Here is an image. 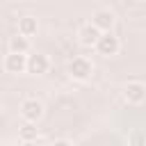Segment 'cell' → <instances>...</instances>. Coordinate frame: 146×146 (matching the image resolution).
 Returning a JSON list of instances; mask_svg holds the SVG:
<instances>
[{"label":"cell","instance_id":"5","mask_svg":"<svg viewBox=\"0 0 146 146\" xmlns=\"http://www.w3.org/2000/svg\"><path fill=\"white\" fill-rule=\"evenodd\" d=\"M123 98L130 103V105H141L146 100V84L139 82V80H132L123 87Z\"/></svg>","mask_w":146,"mask_h":146},{"label":"cell","instance_id":"11","mask_svg":"<svg viewBox=\"0 0 146 146\" xmlns=\"http://www.w3.org/2000/svg\"><path fill=\"white\" fill-rule=\"evenodd\" d=\"M9 52H23V55H27V52H30V39L16 32V34L9 39Z\"/></svg>","mask_w":146,"mask_h":146},{"label":"cell","instance_id":"6","mask_svg":"<svg viewBox=\"0 0 146 146\" xmlns=\"http://www.w3.org/2000/svg\"><path fill=\"white\" fill-rule=\"evenodd\" d=\"M2 66H5L7 73H14V75L25 73L27 71V55H23V52H7Z\"/></svg>","mask_w":146,"mask_h":146},{"label":"cell","instance_id":"12","mask_svg":"<svg viewBox=\"0 0 146 146\" xmlns=\"http://www.w3.org/2000/svg\"><path fill=\"white\" fill-rule=\"evenodd\" d=\"M50 146H73V144H71L68 139H55V141H52Z\"/></svg>","mask_w":146,"mask_h":146},{"label":"cell","instance_id":"8","mask_svg":"<svg viewBox=\"0 0 146 146\" xmlns=\"http://www.w3.org/2000/svg\"><path fill=\"white\" fill-rule=\"evenodd\" d=\"M48 68H50L48 55H43V52H32V55H27V73H32V75H43Z\"/></svg>","mask_w":146,"mask_h":146},{"label":"cell","instance_id":"9","mask_svg":"<svg viewBox=\"0 0 146 146\" xmlns=\"http://www.w3.org/2000/svg\"><path fill=\"white\" fill-rule=\"evenodd\" d=\"M39 32V21L34 18V16H21L18 18V34H23V36H34Z\"/></svg>","mask_w":146,"mask_h":146},{"label":"cell","instance_id":"4","mask_svg":"<svg viewBox=\"0 0 146 146\" xmlns=\"http://www.w3.org/2000/svg\"><path fill=\"white\" fill-rule=\"evenodd\" d=\"M100 36H103V32H100L94 23H84V25L78 30V41H80V46H84V48H96Z\"/></svg>","mask_w":146,"mask_h":146},{"label":"cell","instance_id":"1","mask_svg":"<svg viewBox=\"0 0 146 146\" xmlns=\"http://www.w3.org/2000/svg\"><path fill=\"white\" fill-rule=\"evenodd\" d=\"M91 73H94V64H91V59L78 55V57H73V59L68 62V75H71L73 80L84 82V80L91 78Z\"/></svg>","mask_w":146,"mask_h":146},{"label":"cell","instance_id":"2","mask_svg":"<svg viewBox=\"0 0 146 146\" xmlns=\"http://www.w3.org/2000/svg\"><path fill=\"white\" fill-rule=\"evenodd\" d=\"M21 116H23V121L39 123V119L43 116V103L39 98H25L21 103Z\"/></svg>","mask_w":146,"mask_h":146},{"label":"cell","instance_id":"7","mask_svg":"<svg viewBox=\"0 0 146 146\" xmlns=\"http://www.w3.org/2000/svg\"><path fill=\"white\" fill-rule=\"evenodd\" d=\"M91 23L100 30V32H112L114 23H116V16L112 9H96L94 16H91Z\"/></svg>","mask_w":146,"mask_h":146},{"label":"cell","instance_id":"3","mask_svg":"<svg viewBox=\"0 0 146 146\" xmlns=\"http://www.w3.org/2000/svg\"><path fill=\"white\" fill-rule=\"evenodd\" d=\"M96 50H98V55H103V57H114V55H119V50H121V41H119V36H114L112 32H103V36L98 39Z\"/></svg>","mask_w":146,"mask_h":146},{"label":"cell","instance_id":"10","mask_svg":"<svg viewBox=\"0 0 146 146\" xmlns=\"http://www.w3.org/2000/svg\"><path fill=\"white\" fill-rule=\"evenodd\" d=\"M18 139L25 141V144L36 141V139H39V128H36V123H32V121H23V123L18 125Z\"/></svg>","mask_w":146,"mask_h":146},{"label":"cell","instance_id":"13","mask_svg":"<svg viewBox=\"0 0 146 146\" xmlns=\"http://www.w3.org/2000/svg\"><path fill=\"white\" fill-rule=\"evenodd\" d=\"M135 2H144V0H135Z\"/></svg>","mask_w":146,"mask_h":146}]
</instances>
